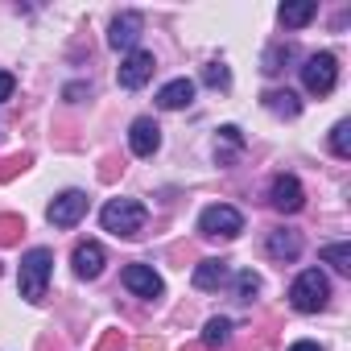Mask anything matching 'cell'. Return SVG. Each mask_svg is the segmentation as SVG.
<instances>
[{
  "label": "cell",
  "mask_w": 351,
  "mask_h": 351,
  "mask_svg": "<svg viewBox=\"0 0 351 351\" xmlns=\"http://www.w3.org/2000/svg\"><path fill=\"white\" fill-rule=\"evenodd\" d=\"M145 219H149V211H145L136 199H112V203H104V211H99L104 232H112V236H120V240L141 236V232H145Z\"/></svg>",
  "instance_id": "obj_1"
},
{
  "label": "cell",
  "mask_w": 351,
  "mask_h": 351,
  "mask_svg": "<svg viewBox=\"0 0 351 351\" xmlns=\"http://www.w3.org/2000/svg\"><path fill=\"white\" fill-rule=\"evenodd\" d=\"M50 273H54V252L50 248H29L21 256V273H17L21 298L25 302H42L46 298V285H50Z\"/></svg>",
  "instance_id": "obj_2"
},
{
  "label": "cell",
  "mask_w": 351,
  "mask_h": 351,
  "mask_svg": "<svg viewBox=\"0 0 351 351\" xmlns=\"http://www.w3.org/2000/svg\"><path fill=\"white\" fill-rule=\"evenodd\" d=\"M326 298H330V281H326L322 269H306V273H298L293 285H289V306L302 310V314H318V310L326 306Z\"/></svg>",
  "instance_id": "obj_3"
},
{
  "label": "cell",
  "mask_w": 351,
  "mask_h": 351,
  "mask_svg": "<svg viewBox=\"0 0 351 351\" xmlns=\"http://www.w3.org/2000/svg\"><path fill=\"white\" fill-rule=\"evenodd\" d=\"M199 232L203 236H219V240H236L244 232V215L228 203H211L203 215H199Z\"/></svg>",
  "instance_id": "obj_4"
},
{
  "label": "cell",
  "mask_w": 351,
  "mask_h": 351,
  "mask_svg": "<svg viewBox=\"0 0 351 351\" xmlns=\"http://www.w3.org/2000/svg\"><path fill=\"white\" fill-rule=\"evenodd\" d=\"M302 83L310 95H330L335 83H339V62L335 54H310L306 66H302Z\"/></svg>",
  "instance_id": "obj_5"
},
{
  "label": "cell",
  "mask_w": 351,
  "mask_h": 351,
  "mask_svg": "<svg viewBox=\"0 0 351 351\" xmlns=\"http://www.w3.org/2000/svg\"><path fill=\"white\" fill-rule=\"evenodd\" d=\"M269 203H273L277 211L293 215V211H302V207H306V191H302V182L293 178V173H277L273 186H269Z\"/></svg>",
  "instance_id": "obj_6"
},
{
  "label": "cell",
  "mask_w": 351,
  "mask_h": 351,
  "mask_svg": "<svg viewBox=\"0 0 351 351\" xmlns=\"http://www.w3.org/2000/svg\"><path fill=\"white\" fill-rule=\"evenodd\" d=\"M46 215H50L54 228H75V223L87 215V195H83V191H62V195L50 203Z\"/></svg>",
  "instance_id": "obj_7"
},
{
  "label": "cell",
  "mask_w": 351,
  "mask_h": 351,
  "mask_svg": "<svg viewBox=\"0 0 351 351\" xmlns=\"http://www.w3.org/2000/svg\"><path fill=\"white\" fill-rule=\"evenodd\" d=\"M153 66H157V62H153L149 50H132V54L120 62V75H116V79H120L124 91H136V87H145V83L153 79Z\"/></svg>",
  "instance_id": "obj_8"
},
{
  "label": "cell",
  "mask_w": 351,
  "mask_h": 351,
  "mask_svg": "<svg viewBox=\"0 0 351 351\" xmlns=\"http://www.w3.org/2000/svg\"><path fill=\"white\" fill-rule=\"evenodd\" d=\"M128 149H132L136 157H153V153L161 149V128H157L153 116L132 120V128H128Z\"/></svg>",
  "instance_id": "obj_9"
},
{
  "label": "cell",
  "mask_w": 351,
  "mask_h": 351,
  "mask_svg": "<svg viewBox=\"0 0 351 351\" xmlns=\"http://www.w3.org/2000/svg\"><path fill=\"white\" fill-rule=\"evenodd\" d=\"M124 285H128L136 298H161V293H165V281L153 273V265H128V269H124Z\"/></svg>",
  "instance_id": "obj_10"
},
{
  "label": "cell",
  "mask_w": 351,
  "mask_h": 351,
  "mask_svg": "<svg viewBox=\"0 0 351 351\" xmlns=\"http://www.w3.org/2000/svg\"><path fill=\"white\" fill-rule=\"evenodd\" d=\"M71 261H75V273H79L83 281H95V277L104 273V265H108V252H104L95 240H83V244L75 248Z\"/></svg>",
  "instance_id": "obj_11"
},
{
  "label": "cell",
  "mask_w": 351,
  "mask_h": 351,
  "mask_svg": "<svg viewBox=\"0 0 351 351\" xmlns=\"http://www.w3.org/2000/svg\"><path fill=\"white\" fill-rule=\"evenodd\" d=\"M141 13H120L116 21H112V29H108V46L112 50H132L136 46V38H141Z\"/></svg>",
  "instance_id": "obj_12"
},
{
  "label": "cell",
  "mask_w": 351,
  "mask_h": 351,
  "mask_svg": "<svg viewBox=\"0 0 351 351\" xmlns=\"http://www.w3.org/2000/svg\"><path fill=\"white\" fill-rule=\"evenodd\" d=\"M195 99V83L191 79H169L161 91H157V108H165V112H178V108H186Z\"/></svg>",
  "instance_id": "obj_13"
},
{
  "label": "cell",
  "mask_w": 351,
  "mask_h": 351,
  "mask_svg": "<svg viewBox=\"0 0 351 351\" xmlns=\"http://www.w3.org/2000/svg\"><path fill=\"white\" fill-rule=\"evenodd\" d=\"M314 13H318L314 0H285V5L277 9V17H281V25H285V29H302V25H310V21H314Z\"/></svg>",
  "instance_id": "obj_14"
},
{
  "label": "cell",
  "mask_w": 351,
  "mask_h": 351,
  "mask_svg": "<svg viewBox=\"0 0 351 351\" xmlns=\"http://www.w3.org/2000/svg\"><path fill=\"white\" fill-rule=\"evenodd\" d=\"M191 281H195V289H219L228 281V261H203Z\"/></svg>",
  "instance_id": "obj_15"
},
{
  "label": "cell",
  "mask_w": 351,
  "mask_h": 351,
  "mask_svg": "<svg viewBox=\"0 0 351 351\" xmlns=\"http://www.w3.org/2000/svg\"><path fill=\"white\" fill-rule=\"evenodd\" d=\"M298 252H302V236H298V232H273V236H269V256L293 261Z\"/></svg>",
  "instance_id": "obj_16"
},
{
  "label": "cell",
  "mask_w": 351,
  "mask_h": 351,
  "mask_svg": "<svg viewBox=\"0 0 351 351\" xmlns=\"http://www.w3.org/2000/svg\"><path fill=\"white\" fill-rule=\"evenodd\" d=\"M265 108H269V112H277V116H289V120L302 112V104H298V95H293V91H269V95H265Z\"/></svg>",
  "instance_id": "obj_17"
},
{
  "label": "cell",
  "mask_w": 351,
  "mask_h": 351,
  "mask_svg": "<svg viewBox=\"0 0 351 351\" xmlns=\"http://www.w3.org/2000/svg\"><path fill=\"white\" fill-rule=\"evenodd\" d=\"M330 149H335V157H351V120H339L330 128Z\"/></svg>",
  "instance_id": "obj_18"
},
{
  "label": "cell",
  "mask_w": 351,
  "mask_h": 351,
  "mask_svg": "<svg viewBox=\"0 0 351 351\" xmlns=\"http://www.w3.org/2000/svg\"><path fill=\"white\" fill-rule=\"evenodd\" d=\"M322 261L335 265L339 273H351V244H326L322 248Z\"/></svg>",
  "instance_id": "obj_19"
},
{
  "label": "cell",
  "mask_w": 351,
  "mask_h": 351,
  "mask_svg": "<svg viewBox=\"0 0 351 351\" xmlns=\"http://www.w3.org/2000/svg\"><path fill=\"white\" fill-rule=\"evenodd\" d=\"M228 339H232V322H228V318H211L207 330H203V343H207V347H223Z\"/></svg>",
  "instance_id": "obj_20"
},
{
  "label": "cell",
  "mask_w": 351,
  "mask_h": 351,
  "mask_svg": "<svg viewBox=\"0 0 351 351\" xmlns=\"http://www.w3.org/2000/svg\"><path fill=\"white\" fill-rule=\"evenodd\" d=\"M236 293H240V302H252V298L261 293V277H256L252 269H244V273H236Z\"/></svg>",
  "instance_id": "obj_21"
},
{
  "label": "cell",
  "mask_w": 351,
  "mask_h": 351,
  "mask_svg": "<svg viewBox=\"0 0 351 351\" xmlns=\"http://www.w3.org/2000/svg\"><path fill=\"white\" fill-rule=\"evenodd\" d=\"M289 54H293L289 46H285V50H281V46H273V50L265 54V71H269V75H277V71H281V62H289Z\"/></svg>",
  "instance_id": "obj_22"
},
{
  "label": "cell",
  "mask_w": 351,
  "mask_h": 351,
  "mask_svg": "<svg viewBox=\"0 0 351 351\" xmlns=\"http://www.w3.org/2000/svg\"><path fill=\"white\" fill-rule=\"evenodd\" d=\"M203 83H211V87H228V83H232V75H228V66L211 62V66L203 71Z\"/></svg>",
  "instance_id": "obj_23"
},
{
  "label": "cell",
  "mask_w": 351,
  "mask_h": 351,
  "mask_svg": "<svg viewBox=\"0 0 351 351\" xmlns=\"http://www.w3.org/2000/svg\"><path fill=\"white\" fill-rule=\"evenodd\" d=\"M13 87H17V79H13L9 71H0V104H9V99H13Z\"/></svg>",
  "instance_id": "obj_24"
},
{
  "label": "cell",
  "mask_w": 351,
  "mask_h": 351,
  "mask_svg": "<svg viewBox=\"0 0 351 351\" xmlns=\"http://www.w3.org/2000/svg\"><path fill=\"white\" fill-rule=\"evenodd\" d=\"M289 351H322V347H318V343H314V339H302V343H293V347H289Z\"/></svg>",
  "instance_id": "obj_25"
}]
</instances>
